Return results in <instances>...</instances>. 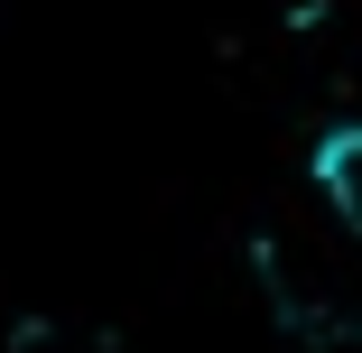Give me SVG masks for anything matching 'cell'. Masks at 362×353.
<instances>
[{
    "mask_svg": "<svg viewBox=\"0 0 362 353\" xmlns=\"http://www.w3.org/2000/svg\"><path fill=\"white\" fill-rule=\"evenodd\" d=\"M251 270H260L269 316L298 344H316V353H353L362 344V233L334 214L316 186L260 224Z\"/></svg>",
    "mask_w": 362,
    "mask_h": 353,
    "instance_id": "obj_1",
    "label": "cell"
},
{
    "mask_svg": "<svg viewBox=\"0 0 362 353\" xmlns=\"http://www.w3.org/2000/svg\"><path fill=\"white\" fill-rule=\"evenodd\" d=\"M307 186L334 204V214L362 233V121H334L325 139H316V158H307Z\"/></svg>",
    "mask_w": 362,
    "mask_h": 353,
    "instance_id": "obj_2",
    "label": "cell"
}]
</instances>
